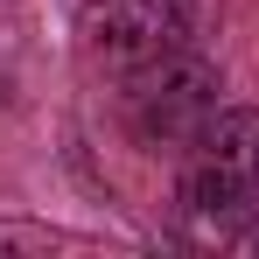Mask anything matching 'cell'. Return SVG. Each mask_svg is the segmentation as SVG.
Returning a JSON list of instances; mask_svg holds the SVG:
<instances>
[{"instance_id": "6da1fadb", "label": "cell", "mask_w": 259, "mask_h": 259, "mask_svg": "<svg viewBox=\"0 0 259 259\" xmlns=\"http://www.w3.org/2000/svg\"><path fill=\"white\" fill-rule=\"evenodd\" d=\"M217 77L210 56H196V49H168V56H154V63H133L126 77V126L140 147H189L196 133L210 126L217 112Z\"/></svg>"}, {"instance_id": "7a4b0ae2", "label": "cell", "mask_w": 259, "mask_h": 259, "mask_svg": "<svg viewBox=\"0 0 259 259\" xmlns=\"http://www.w3.org/2000/svg\"><path fill=\"white\" fill-rule=\"evenodd\" d=\"M182 203L196 217H238L259 203V105L210 112V126L189 140Z\"/></svg>"}, {"instance_id": "3957f363", "label": "cell", "mask_w": 259, "mask_h": 259, "mask_svg": "<svg viewBox=\"0 0 259 259\" xmlns=\"http://www.w3.org/2000/svg\"><path fill=\"white\" fill-rule=\"evenodd\" d=\"M210 21L203 0H91L84 7V42L112 63H154L168 49H196Z\"/></svg>"}]
</instances>
